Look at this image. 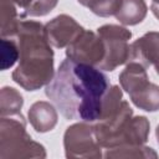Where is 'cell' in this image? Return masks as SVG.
Here are the masks:
<instances>
[{"instance_id":"obj_1","label":"cell","mask_w":159,"mask_h":159,"mask_svg":"<svg viewBox=\"0 0 159 159\" xmlns=\"http://www.w3.org/2000/svg\"><path fill=\"white\" fill-rule=\"evenodd\" d=\"M109 87L108 77L98 67L66 58L46 84L45 94L66 119L93 123L101 117Z\"/></svg>"},{"instance_id":"obj_2","label":"cell","mask_w":159,"mask_h":159,"mask_svg":"<svg viewBox=\"0 0 159 159\" xmlns=\"http://www.w3.org/2000/svg\"><path fill=\"white\" fill-rule=\"evenodd\" d=\"M20 51L19 65L12 80L26 91H36L53 78V51L43 26L32 20L20 22L15 35Z\"/></svg>"},{"instance_id":"obj_3","label":"cell","mask_w":159,"mask_h":159,"mask_svg":"<svg viewBox=\"0 0 159 159\" xmlns=\"http://www.w3.org/2000/svg\"><path fill=\"white\" fill-rule=\"evenodd\" d=\"M45 158L43 145L32 140L26 132L25 118L21 113L1 117L0 158Z\"/></svg>"},{"instance_id":"obj_4","label":"cell","mask_w":159,"mask_h":159,"mask_svg":"<svg viewBox=\"0 0 159 159\" xmlns=\"http://www.w3.org/2000/svg\"><path fill=\"white\" fill-rule=\"evenodd\" d=\"M119 83L138 108L145 112L159 111V86L149 81L143 65L130 61L120 72Z\"/></svg>"},{"instance_id":"obj_5","label":"cell","mask_w":159,"mask_h":159,"mask_svg":"<svg viewBox=\"0 0 159 159\" xmlns=\"http://www.w3.org/2000/svg\"><path fill=\"white\" fill-rule=\"evenodd\" d=\"M98 36L104 43V58L98 68L103 71H114L118 66L129 62L132 32L119 25H103L97 29Z\"/></svg>"},{"instance_id":"obj_6","label":"cell","mask_w":159,"mask_h":159,"mask_svg":"<svg viewBox=\"0 0 159 159\" xmlns=\"http://www.w3.org/2000/svg\"><path fill=\"white\" fill-rule=\"evenodd\" d=\"M67 158H101V145L96 138L93 125L81 122L68 127L63 135Z\"/></svg>"},{"instance_id":"obj_7","label":"cell","mask_w":159,"mask_h":159,"mask_svg":"<svg viewBox=\"0 0 159 159\" xmlns=\"http://www.w3.org/2000/svg\"><path fill=\"white\" fill-rule=\"evenodd\" d=\"M66 56L72 61L98 67L104 58V43L98 34L83 30L66 47Z\"/></svg>"},{"instance_id":"obj_8","label":"cell","mask_w":159,"mask_h":159,"mask_svg":"<svg viewBox=\"0 0 159 159\" xmlns=\"http://www.w3.org/2000/svg\"><path fill=\"white\" fill-rule=\"evenodd\" d=\"M83 30L73 17L65 14L56 16L43 26L47 41L56 48L67 47Z\"/></svg>"},{"instance_id":"obj_9","label":"cell","mask_w":159,"mask_h":159,"mask_svg":"<svg viewBox=\"0 0 159 159\" xmlns=\"http://www.w3.org/2000/svg\"><path fill=\"white\" fill-rule=\"evenodd\" d=\"M130 61L139 62L145 68L153 66L159 75V31L147 32L130 45Z\"/></svg>"},{"instance_id":"obj_10","label":"cell","mask_w":159,"mask_h":159,"mask_svg":"<svg viewBox=\"0 0 159 159\" xmlns=\"http://www.w3.org/2000/svg\"><path fill=\"white\" fill-rule=\"evenodd\" d=\"M29 120L32 128L39 133L52 130L57 123V112L50 102H35L29 109Z\"/></svg>"},{"instance_id":"obj_11","label":"cell","mask_w":159,"mask_h":159,"mask_svg":"<svg viewBox=\"0 0 159 159\" xmlns=\"http://www.w3.org/2000/svg\"><path fill=\"white\" fill-rule=\"evenodd\" d=\"M147 4L144 0H122L120 9L114 17L123 25H137L147 16Z\"/></svg>"},{"instance_id":"obj_12","label":"cell","mask_w":159,"mask_h":159,"mask_svg":"<svg viewBox=\"0 0 159 159\" xmlns=\"http://www.w3.org/2000/svg\"><path fill=\"white\" fill-rule=\"evenodd\" d=\"M1 36H15L21 22V17L17 14L16 6L10 0H1Z\"/></svg>"},{"instance_id":"obj_13","label":"cell","mask_w":159,"mask_h":159,"mask_svg":"<svg viewBox=\"0 0 159 159\" xmlns=\"http://www.w3.org/2000/svg\"><path fill=\"white\" fill-rule=\"evenodd\" d=\"M15 4V6L20 7L22 11L20 14L21 19L26 16H45L50 14L55 6L57 5L58 0H10Z\"/></svg>"},{"instance_id":"obj_14","label":"cell","mask_w":159,"mask_h":159,"mask_svg":"<svg viewBox=\"0 0 159 159\" xmlns=\"http://www.w3.org/2000/svg\"><path fill=\"white\" fill-rule=\"evenodd\" d=\"M0 102H1V108H0L1 117L19 114L21 111V107L24 104L21 93L12 87H2L1 88Z\"/></svg>"},{"instance_id":"obj_15","label":"cell","mask_w":159,"mask_h":159,"mask_svg":"<svg viewBox=\"0 0 159 159\" xmlns=\"http://www.w3.org/2000/svg\"><path fill=\"white\" fill-rule=\"evenodd\" d=\"M77 1L101 17L114 16L122 5V0H77Z\"/></svg>"},{"instance_id":"obj_16","label":"cell","mask_w":159,"mask_h":159,"mask_svg":"<svg viewBox=\"0 0 159 159\" xmlns=\"http://www.w3.org/2000/svg\"><path fill=\"white\" fill-rule=\"evenodd\" d=\"M106 158H157V153L148 147H143V145H125V147H117V148H112L111 150L108 149L107 153L104 154Z\"/></svg>"},{"instance_id":"obj_17","label":"cell","mask_w":159,"mask_h":159,"mask_svg":"<svg viewBox=\"0 0 159 159\" xmlns=\"http://www.w3.org/2000/svg\"><path fill=\"white\" fill-rule=\"evenodd\" d=\"M20 57V51L17 42L12 40H7L5 37L1 39V71H5L15 65V62Z\"/></svg>"},{"instance_id":"obj_18","label":"cell","mask_w":159,"mask_h":159,"mask_svg":"<svg viewBox=\"0 0 159 159\" xmlns=\"http://www.w3.org/2000/svg\"><path fill=\"white\" fill-rule=\"evenodd\" d=\"M150 9H152V11H153V14L155 15V17L159 20V5H155V4H152V6H150Z\"/></svg>"},{"instance_id":"obj_19","label":"cell","mask_w":159,"mask_h":159,"mask_svg":"<svg viewBox=\"0 0 159 159\" xmlns=\"http://www.w3.org/2000/svg\"><path fill=\"white\" fill-rule=\"evenodd\" d=\"M155 135H157V140H158V143H159V124H158V127H157V130H155Z\"/></svg>"},{"instance_id":"obj_20","label":"cell","mask_w":159,"mask_h":159,"mask_svg":"<svg viewBox=\"0 0 159 159\" xmlns=\"http://www.w3.org/2000/svg\"><path fill=\"white\" fill-rule=\"evenodd\" d=\"M153 4H155V5H159V0H153Z\"/></svg>"}]
</instances>
